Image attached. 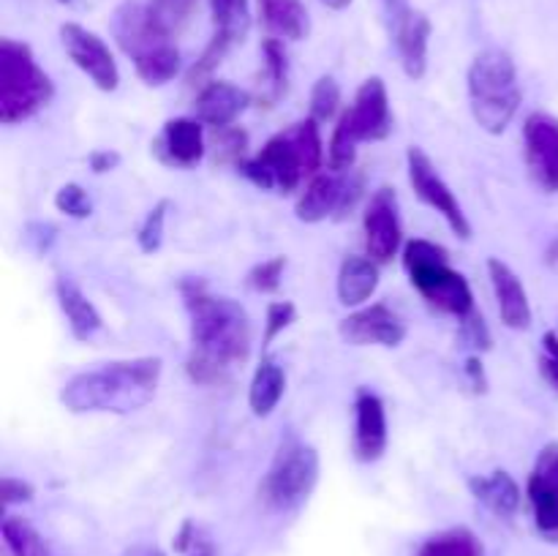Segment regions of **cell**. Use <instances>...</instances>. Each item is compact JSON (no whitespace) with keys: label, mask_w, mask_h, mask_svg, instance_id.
I'll use <instances>...</instances> for the list:
<instances>
[{"label":"cell","mask_w":558,"mask_h":556,"mask_svg":"<svg viewBox=\"0 0 558 556\" xmlns=\"http://www.w3.org/2000/svg\"><path fill=\"white\" fill-rule=\"evenodd\" d=\"M283 392H287V371L276 358L265 354L254 371V379L248 387V407L256 418H267L276 412L281 403Z\"/></svg>","instance_id":"obj_26"},{"label":"cell","mask_w":558,"mask_h":556,"mask_svg":"<svg viewBox=\"0 0 558 556\" xmlns=\"http://www.w3.org/2000/svg\"><path fill=\"white\" fill-rule=\"evenodd\" d=\"M283 270H287V256H270V259L251 267L248 276H245V283H248L254 292L272 294L278 292V287H281Z\"/></svg>","instance_id":"obj_33"},{"label":"cell","mask_w":558,"mask_h":556,"mask_svg":"<svg viewBox=\"0 0 558 556\" xmlns=\"http://www.w3.org/2000/svg\"><path fill=\"white\" fill-rule=\"evenodd\" d=\"M0 496H3V505H16V501L33 499V485L27 480L11 478V474H3L0 478Z\"/></svg>","instance_id":"obj_38"},{"label":"cell","mask_w":558,"mask_h":556,"mask_svg":"<svg viewBox=\"0 0 558 556\" xmlns=\"http://www.w3.org/2000/svg\"><path fill=\"white\" fill-rule=\"evenodd\" d=\"M523 161L534 185L545 194H558V118L532 112L523 120Z\"/></svg>","instance_id":"obj_13"},{"label":"cell","mask_w":558,"mask_h":556,"mask_svg":"<svg viewBox=\"0 0 558 556\" xmlns=\"http://www.w3.org/2000/svg\"><path fill=\"white\" fill-rule=\"evenodd\" d=\"M54 298H58L60 311H63L71 336H74L76 341H90L96 333H101V314H98V309L93 305V300L82 292L80 283L71 281V278L65 276H58V281H54Z\"/></svg>","instance_id":"obj_22"},{"label":"cell","mask_w":558,"mask_h":556,"mask_svg":"<svg viewBox=\"0 0 558 556\" xmlns=\"http://www.w3.org/2000/svg\"><path fill=\"white\" fill-rule=\"evenodd\" d=\"M54 207H58L63 216L76 218V221H82V218H87L93 213L90 196H87V191L82 189L80 183L60 185L58 194H54Z\"/></svg>","instance_id":"obj_36"},{"label":"cell","mask_w":558,"mask_h":556,"mask_svg":"<svg viewBox=\"0 0 558 556\" xmlns=\"http://www.w3.org/2000/svg\"><path fill=\"white\" fill-rule=\"evenodd\" d=\"M526 496L539 534L558 540V442L539 450L537 463L529 474Z\"/></svg>","instance_id":"obj_16"},{"label":"cell","mask_w":558,"mask_h":556,"mask_svg":"<svg viewBox=\"0 0 558 556\" xmlns=\"http://www.w3.org/2000/svg\"><path fill=\"white\" fill-rule=\"evenodd\" d=\"M191 556H216V554H213L210 543H196L194 548H191Z\"/></svg>","instance_id":"obj_42"},{"label":"cell","mask_w":558,"mask_h":556,"mask_svg":"<svg viewBox=\"0 0 558 556\" xmlns=\"http://www.w3.org/2000/svg\"><path fill=\"white\" fill-rule=\"evenodd\" d=\"M390 41L409 80H423L428 71L430 20L412 5V0H379Z\"/></svg>","instance_id":"obj_9"},{"label":"cell","mask_w":558,"mask_h":556,"mask_svg":"<svg viewBox=\"0 0 558 556\" xmlns=\"http://www.w3.org/2000/svg\"><path fill=\"white\" fill-rule=\"evenodd\" d=\"M60 3H71V0H60Z\"/></svg>","instance_id":"obj_45"},{"label":"cell","mask_w":558,"mask_h":556,"mask_svg":"<svg viewBox=\"0 0 558 556\" xmlns=\"http://www.w3.org/2000/svg\"><path fill=\"white\" fill-rule=\"evenodd\" d=\"M60 44H63L71 63H74L98 90H118V60H114L112 49L107 47V41H104L101 36H96V33L87 31V27L76 25V22H65V25H60Z\"/></svg>","instance_id":"obj_11"},{"label":"cell","mask_w":558,"mask_h":556,"mask_svg":"<svg viewBox=\"0 0 558 556\" xmlns=\"http://www.w3.org/2000/svg\"><path fill=\"white\" fill-rule=\"evenodd\" d=\"M488 278L494 287L496 303H499V316L510 330H529L532 327V303H529V292L523 287L521 276L512 270L507 262L488 259Z\"/></svg>","instance_id":"obj_21"},{"label":"cell","mask_w":558,"mask_h":556,"mask_svg":"<svg viewBox=\"0 0 558 556\" xmlns=\"http://www.w3.org/2000/svg\"><path fill=\"white\" fill-rule=\"evenodd\" d=\"M0 534L11 556H52L41 534L20 516H5L0 523Z\"/></svg>","instance_id":"obj_29"},{"label":"cell","mask_w":558,"mask_h":556,"mask_svg":"<svg viewBox=\"0 0 558 556\" xmlns=\"http://www.w3.org/2000/svg\"><path fill=\"white\" fill-rule=\"evenodd\" d=\"M365 251L376 265H390L403 245L401 227V205L398 194L390 185H381L371 194L368 207L363 213Z\"/></svg>","instance_id":"obj_12"},{"label":"cell","mask_w":558,"mask_h":556,"mask_svg":"<svg viewBox=\"0 0 558 556\" xmlns=\"http://www.w3.org/2000/svg\"><path fill=\"white\" fill-rule=\"evenodd\" d=\"M262 58H265V93L259 96L262 104L272 107L289 87V55L283 38H265L262 41Z\"/></svg>","instance_id":"obj_27"},{"label":"cell","mask_w":558,"mask_h":556,"mask_svg":"<svg viewBox=\"0 0 558 556\" xmlns=\"http://www.w3.org/2000/svg\"><path fill=\"white\" fill-rule=\"evenodd\" d=\"M387 409L376 392L360 387L354 396L352 452L360 463H376L387 452Z\"/></svg>","instance_id":"obj_17"},{"label":"cell","mask_w":558,"mask_h":556,"mask_svg":"<svg viewBox=\"0 0 558 556\" xmlns=\"http://www.w3.org/2000/svg\"><path fill=\"white\" fill-rule=\"evenodd\" d=\"M322 3H325L327 9H332V11H343V9H349V5H352V0H322Z\"/></svg>","instance_id":"obj_43"},{"label":"cell","mask_w":558,"mask_h":556,"mask_svg":"<svg viewBox=\"0 0 558 556\" xmlns=\"http://www.w3.org/2000/svg\"><path fill=\"white\" fill-rule=\"evenodd\" d=\"M322 164H325V145H322L319 123L305 118L272 134L262 150L243 158L238 169L256 189L292 194L305 178L311 180L322 172Z\"/></svg>","instance_id":"obj_3"},{"label":"cell","mask_w":558,"mask_h":556,"mask_svg":"<svg viewBox=\"0 0 558 556\" xmlns=\"http://www.w3.org/2000/svg\"><path fill=\"white\" fill-rule=\"evenodd\" d=\"M403 267H407L409 281L423 294L425 303L434 305L441 314H450L458 322H463L477 311L472 287L456 267H450V254H447L445 245L423 238L409 240L403 245Z\"/></svg>","instance_id":"obj_6"},{"label":"cell","mask_w":558,"mask_h":556,"mask_svg":"<svg viewBox=\"0 0 558 556\" xmlns=\"http://www.w3.org/2000/svg\"><path fill=\"white\" fill-rule=\"evenodd\" d=\"M251 93L243 87L232 85L223 80H210L205 87H199L194 101V118L207 129H229L238 123L240 114L248 109Z\"/></svg>","instance_id":"obj_19"},{"label":"cell","mask_w":558,"mask_h":556,"mask_svg":"<svg viewBox=\"0 0 558 556\" xmlns=\"http://www.w3.org/2000/svg\"><path fill=\"white\" fill-rule=\"evenodd\" d=\"M196 3L199 0H147V11H150L153 22L174 38L189 25V20L196 11Z\"/></svg>","instance_id":"obj_30"},{"label":"cell","mask_w":558,"mask_h":556,"mask_svg":"<svg viewBox=\"0 0 558 556\" xmlns=\"http://www.w3.org/2000/svg\"><path fill=\"white\" fill-rule=\"evenodd\" d=\"M191 325V354L185 360L191 382L221 385L251 354V316L238 300L213 294L199 278L180 283Z\"/></svg>","instance_id":"obj_1"},{"label":"cell","mask_w":558,"mask_h":556,"mask_svg":"<svg viewBox=\"0 0 558 556\" xmlns=\"http://www.w3.org/2000/svg\"><path fill=\"white\" fill-rule=\"evenodd\" d=\"M131 556H161V551H158V548H136Z\"/></svg>","instance_id":"obj_44"},{"label":"cell","mask_w":558,"mask_h":556,"mask_svg":"<svg viewBox=\"0 0 558 556\" xmlns=\"http://www.w3.org/2000/svg\"><path fill=\"white\" fill-rule=\"evenodd\" d=\"M466 371H469V376H472V385L477 387V390H485V374H483V363H480L477 358H469V360H466Z\"/></svg>","instance_id":"obj_41"},{"label":"cell","mask_w":558,"mask_h":556,"mask_svg":"<svg viewBox=\"0 0 558 556\" xmlns=\"http://www.w3.org/2000/svg\"><path fill=\"white\" fill-rule=\"evenodd\" d=\"M349 189V172H319L308 180L303 194L298 196L294 213L303 223H322L327 218L341 216L343 196Z\"/></svg>","instance_id":"obj_20"},{"label":"cell","mask_w":558,"mask_h":556,"mask_svg":"<svg viewBox=\"0 0 558 556\" xmlns=\"http://www.w3.org/2000/svg\"><path fill=\"white\" fill-rule=\"evenodd\" d=\"M54 96L47 71L33 49L14 38H0V123L16 125L36 118Z\"/></svg>","instance_id":"obj_7"},{"label":"cell","mask_w":558,"mask_h":556,"mask_svg":"<svg viewBox=\"0 0 558 556\" xmlns=\"http://www.w3.org/2000/svg\"><path fill=\"white\" fill-rule=\"evenodd\" d=\"M245 147H248V134L243 129H238V125L218 129L213 134V150H216L218 161L240 164L245 158Z\"/></svg>","instance_id":"obj_34"},{"label":"cell","mask_w":558,"mask_h":556,"mask_svg":"<svg viewBox=\"0 0 558 556\" xmlns=\"http://www.w3.org/2000/svg\"><path fill=\"white\" fill-rule=\"evenodd\" d=\"M338 333L352 347H398L407 338V325L401 316L385 303H371L343 316Z\"/></svg>","instance_id":"obj_14"},{"label":"cell","mask_w":558,"mask_h":556,"mask_svg":"<svg viewBox=\"0 0 558 556\" xmlns=\"http://www.w3.org/2000/svg\"><path fill=\"white\" fill-rule=\"evenodd\" d=\"M461 325H463V333H466V338L474 343V347L490 349V333H488V325H485V319L480 311H474L472 316H466Z\"/></svg>","instance_id":"obj_39"},{"label":"cell","mask_w":558,"mask_h":556,"mask_svg":"<svg viewBox=\"0 0 558 556\" xmlns=\"http://www.w3.org/2000/svg\"><path fill=\"white\" fill-rule=\"evenodd\" d=\"M357 142H385L392 134V109L381 76H371L357 87L354 104L341 112Z\"/></svg>","instance_id":"obj_15"},{"label":"cell","mask_w":558,"mask_h":556,"mask_svg":"<svg viewBox=\"0 0 558 556\" xmlns=\"http://www.w3.org/2000/svg\"><path fill=\"white\" fill-rule=\"evenodd\" d=\"M469 491H472V496L480 505H485L499 518H512L521 510L523 491L515 483V478L505 472V469H494V472L472 478L469 480Z\"/></svg>","instance_id":"obj_24"},{"label":"cell","mask_w":558,"mask_h":556,"mask_svg":"<svg viewBox=\"0 0 558 556\" xmlns=\"http://www.w3.org/2000/svg\"><path fill=\"white\" fill-rule=\"evenodd\" d=\"M161 358H131L80 371L60 390V403L74 414H131L156 398Z\"/></svg>","instance_id":"obj_2"},{"label":"cell","mask_w":558,"mask_h":556,"mask_svg":"<svg viewBox=\"0 0 558 556\" xmlns=\"http://www.w3.org/2000/svg\"><path fill=\"white\" fill-rule=\"evenodd\" d=\"M262 25L283 41H303L311 31V16L303 0H256Z\"/></svg>","instance_id":"obj_25"},{"label":"cell","mask_w":558,"mask_h":556,"mask_svg":"<svg viewBox=\"0 0 558 556\" xmlns=\"http://www.w3.org/2000/svg\"><path fill=\"white\" fill-rule=\"evenodd\" d=\"M112 36L145 85L163 87L180 74V49L172 36L153 22L147 3L129 0L118 5L112 14Z\"/></svg>","instance_id":"obj_4"},{"label":"cell","mask_w":558,"mask_h":556,"mask_svg":"<svg viewBox=\"0 0 558 556\" xmlns=\"http://www.w3.org/2000/svg\"><path fill=\"white\" fill-rule=\"evenodd\" d=\"M319 483V452L300 436L289 434L276 447L270 467L259 483V499L267 510L289 512L298 510Z\"/></svg>","instance_id":"obj_8"},{"label":"cell","mask_w":558,"mask_h":556,"mask_svg":"<svg viewBox=\"0 0 558 556\" xmlns=\"http://www.w3.org/2000/svg\"><path fill=\"white\" fill-rule=\"evenodd\" d=\"M379 287V265L371 256L352 254L338 267L336 292L347 309H363Z\"/></svg>","instance_id":"obj_23"},{"label":"cell","mask_w":558,"mask_h":556,"mask_svg":"<svg viewBox=\"0 0 558 556\" xmlns=\"http://www.w3.org/2000/svg\"><path fill=\"white\" fill-rule=\"evenodd\" d=\"M87 161H90L93 172L104 174V172H109V169L118 167L120 156L114 150H96V153H90V158H87Z\"/></svg>","instance_id":"obj_40"},{"label":"cell","mask_w":558,"mask_h":556,"mask_svg":"<svg viewBox=\"0 0 558 556\" xmlns=\"http://www.w3.org/2000/svg\"><path fill=\"white\" fill-rule=\"evenodd\" d=\"M298 319V305L292 300H272L267 305V316H265V336H262V347H270L283 330H287L292 322Z\"/></svg>","instance_id":"obj_35"},{"label":"cell","mask_w":558,"mask_h":556,"mask_svg":"<svg viewBox=\"0 0 558 556\" xmlns=\"http://www.w3.org/2000/svg\"><path fill=\"white\" fill-rule=\"evenodd\" d=\"M172 202L161 200L150 207V213L142 221L140 232H136V243H140L142 254H156L163 243V227H167V213Z\"/></svg>","instance_id":"obj_32"},{"label":"cell","mask_w":558,"mask_h":556,"mask_svg":"<svg viewBox=\"0 0 558 556\" xmlns=\"http://www.w3.org/2000/svg\"><path fill=\"white\" fill-rule=\"evenodd\" d=\"M466 90L474 123L494 136L505 134L523 101L515 60L505 49H483L469 65Z\"/></svg>","instance_id":"obj_5"},{"label":"cell","mask_w":558,"mask_h":556,"mask_svg":"<svg viewBox=\"0 0 558 556\" xmlns=\"http://www.w3.org/2000/svg\"><path fill=\"white\" fill-rule=\"evenodd\" d=\"M153 153L161 158L167 167L191 169L205 158L207 140L205 125L196 118H172L163 123L161 134L153 142Z\"/></svg>","instance_id":"obj_18"},{"label":"cell","mask_w":558,"mask_h":556,"mask_svg":"<svg viewBox=\"0 0 558 556\" xmlns=\"http://www.w3.org/2000/svg\"><path fill=\"white\" fill-rule=\"evenodd\" d=\"M213 25L216 33L213 36L223 38L229 47L245 41L251 31V3L248 0H210Z\"/></svg>","instance_id":"obj_28"},{"label":"cell","mask_w":558,"mask_h":556,"mask_svg":"<svg viewBox=\"0 0 558 556\" xmlns=\"http://www.w3.org/2000/svg\"><path fill=\"white\" fill-rule=\"evenodd\" d=\"M341 109V87L332 76H319L311 87V118L316 123H327Z\"/></svg>","instance_id":"obj_31"},{"label":"cell","mask_w":558,"mask_h":556,"mask_svg":"<svg viewBox=\"0 0 558 556\" xmlns=\"http://www.w3.org/2000/svg\"><path fill=\"white\" fill-rule=\"evenodd\" d=\"M543 376L558 390V333H545L543 336V358H539Z\"/></svg>","instance_id":"obj_37"},{"label":"cell","mask_w":558,"mask_h":556,"mask_svg":"<svg viewBox=\"0 0 558 556\" xmlns=\"http://www.w3.org/2000/svg\"><path fill=\"white\" fill-rule=\"evenodd\" d=\"M407 172L417 200L423 202V205H428L430 210L439 213V216L447 221V227H450L458 238L461 240L472 238V223H469L461 202H458V196L452 194L450 185L445 183V178L436 172V164L430 161V156L423 150V147H409Z\"/></svg>","instance_id":"obj_10"}]
</instances>
